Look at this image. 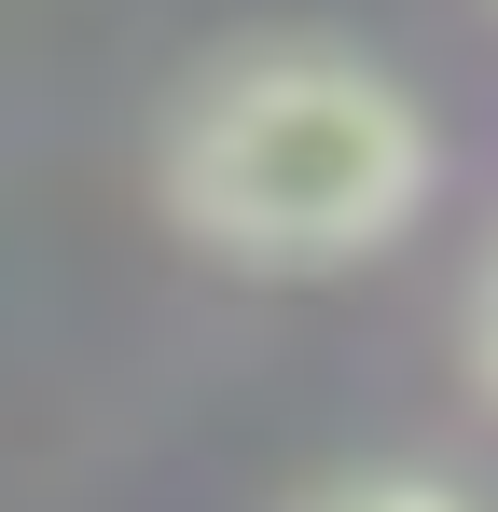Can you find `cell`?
Listing matches in <instances>:
<instances>
[{"label": "cell", "instance_id": "1", "mask_svg": "<svg viewBox=\"0 0 498 512\" xmlns=\"http://www.w3.org/2000/svg\"><path fill=\"white\" fill-rule=\"evenodd\" d=\"M415 194H429V111L319 42H263L208 70L166 125V208L222 263H277V277L360 263L415 222Z\"/></svg>", "mask_w": 498, "mask_h": 512}, {"label": "cell", "instance_id": "2", "mask_svg": "<svg viewBox=\"0 0 498 512\" xmlns=\"http://www.w3.org/2000/svg\"><path fill=\"white\" fill-rule=\"evenodd\" d=\"M291 512H498V499L457 485V471H332V485H305Z\"/></svg>", "mask_w": 498, "mask_h": 512}, {"label": "cell", "instance_id": "3", "mask_svg": "<svg viewBox=\"0 0 498 512\" xmlns=\"http://www.w3.org/2000/svg\"><path fill=\"white\" fill-rule=\"evenodd\" d=\"M485 374H498V277H485Z\"/></svg>", "mask_w": 498, "mask_h": 512}]
</instances>
